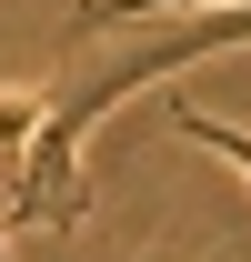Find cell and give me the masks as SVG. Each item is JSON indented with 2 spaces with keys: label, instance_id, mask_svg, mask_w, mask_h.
I'll return each mask as SVG.
<instances>
[{
  "label": "cell",
  "instance_id": "6da1fadb",
  "mask_svg": "<svg viewBox=\"0 0 251 262\" xmlns=\"http://www.w3.org/2000/svg\"><path fill=\"white\" fill-rule=\"evenodd\" d=\"M40 131H51V91H0V192L20 182V162H31Z\"/></svg>",
  "mask_w": 251,
  "mask_h": 262
},
{
  "label": "cell",
  "instance_id": "7a4b0ae2",
  "mask_svg": "<svg viewBox=\"0 0 251 262\" xmlns=\"http://www.w3.org/2000/svg\"><path fill=\"white\" fill-rule=\"evenodd\" d=\"M181 10H221V0H70V31H121V20H181Z\"/></svg>",
  "mask_w": 251,
  "mask_h": 262
},
{
  "label": "cell",
  "instance_id": "3957f363",
  "mask_svg": "<svg viewBox=\"0 0 251 262\" xmlns=\"http://www.w3.org/2000/svg\"><path fill=\"white\" fill-rule=\"evenodd\" d=\"M171 121H181L191 141H201V151H221V162H231V171L251 182V131H241V121H211V111H181V101H171Z\"/></svg>",
  "mask_w": 251,
  "mask_h": 262
}]
</instances>
